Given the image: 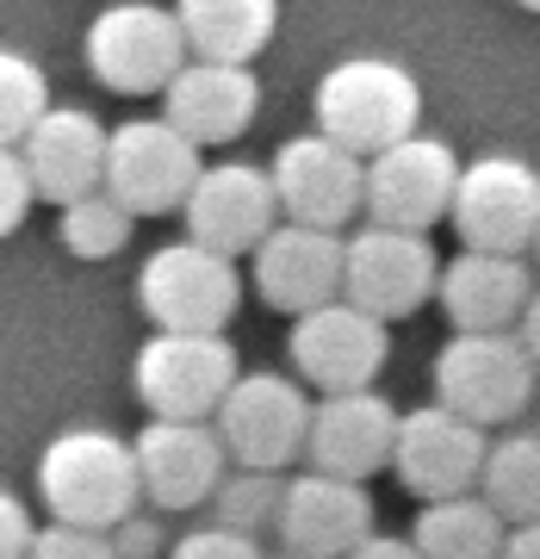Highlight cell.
<instances>
[{
  "label": "cell",
  "mask_w": 540,
  "mask_h": 559,
  "mask_svg": "<svg viewBox=\"0 0 540 559\" xmlns=\"http://www.w3.org/2000/svg\"><path fill=\"white\" fill-rule=\"evenodd\" d=\"M261 112V81L249 62H212L187 57L175 75L161 81V119L175 124L193 150L237 143Z\"/></svg>",
  "instance_id": "2e32d148"
},
{
  "label": "cell",
  "mask_w": 540,
  "mask_h": 559,
  "mask_svg": "<svg viewBox=\"0 0 540 559\" xmlns=\"http://www.w3.org/2000/svg\"><path fill=\"white\" fill-rule=\"evenodd\" d=\"M484 441H491V429H479V423L454 417L447 404H417V411H398V423H392V473H398L417 498H460V491H472V479H479V460H484Z\"/></svg>",
  "instance_id": "4fadbf2b"
},
{
  "label": "cell",
  "mask_w": 540,
  "mask_h": 559,
  "mask_svg": "<svg viewBox=\"0 0 540 559\" xmlns=\"http://www.w3.org/2000/svg\"><path fill=\"white\" fill-rule=\"evenodd\" d=\"M175 25L187 38V57L255 62L280 32V0H180Z\"/></svg>",
  "instance_id": "603a6c76"
},
{
  "label": "cell",
  "mask_w": 540,
  "mask_h": 559,
  "mask_svg": "<svg viewBox=\"0 0 540 559\" xmlns=\"http://www.w3.org/2000/svg\"><path fill=\"white\" fill-rule=\"evenodd\" d=\"M503 528H509V522H503L479 491H460V498L422 503L417 528H410V547H417V559H497Z\"/></svg>",
  "instance_id": "cb8c5ba5"
},
{
  "label": "cell",
  "mask_w": 540,
  "mask_h": 559,
  "mask_svg": "<svg viewBox=\"0 0 540 559\" xmlns=\"http://www.w3.org/2000/svg\"><path fill=\"white\" fill-rule=\"evenodd\" d=\"M454 175H460L454 143L410 131V138L385 143L373 156H360V212H367V224H392V230H422L429 237L447 218Z\"/></svg>",
  "instance_id": "277c9868"
},
{
  "label": "cell",
  "mask_w": 540,
  "mask_h": 559,
  "mask_svg": "<svg viewBox=\"0 0 540 559\" xmlns=\"http://www.w3.org/2000/svg\"><path fill=\"white\" fill-rule=\"evenodd\" d=\"M131 212H124L106 187H94V193H81V200L62 205V249L75 261H112L131 242Z\"/></svg>",
  "instance_id": "484cf974"
},
{
  "label": "cell",
  "mask_w": 540,
  "mask_h": 559,
  "mask_svg": "<svg viewBox=\"0 0 540 559\" xmlns=\"http://www.w3.org/2000/svg\"><path fill=\"white\" fill-rule=\"evenodd\" d=\"M180 218H187L193 242L237 261L280 224V205H274L267 168H255V162H200V175L180 200Z\"/></svg>",
  "instance_id": "9a60e30c"
},
{
  "label": "cell",
  "mask_w": 540,
  "mask_h": 559,
  "mask_svg": "<svg viewBox=\"0 0 540 559\" xmlns=\"http://www.w3.org/2000/svg\"><path fill=\"white\" fill-rule=\"evenodd\" d=\"M44 106H50V81L44 69L25 50H7L0 44V150H13L25 138V124L38 119Z\"/></svg>",
  "instance_id": "83f0119b"
},
{
  "label": "cell",
  "mask_w": 540,
  "mask_h": 559,
  "mask_svg": "<svg viewBox=\"0 0 540 559\" xmlns=\"http://www.w3.org/2000/svg\"><path fill=\"white\" fill-rule=\"evenodd\" d=\"M267 187L286 224H317V230H341L360 218V156L329 143L323 131L286 138L267 162Z\"/></svg>",
  "instance_id": "5bb4252c"
},
{
  "label": "cell",
  "mask_w": 540,
  "mask_h": 559,
  "mask_svg": "<svg viewBox=\"0 0 540 559\" xmlns=\"http://www.w3.org/2000/svg\"><path fill=\"white\" fill-rule=\"evenodd\" d=\"M274 535L286 554L311 559H341L360 535H373V498L360 479H336V473H299L280 479V503H274Z\"/></svg>",
  "instance_id": "ac0fdd59"
},
{
  "label": "cell",
  "mask_w": 540,
  "mask_h": 559,
  "mask_svg": "<svg viewBox=\"0 0 540 559\" xmlns=\"http://www.w3.org/2000/svg\"><path fill=\"white\" fill-rule=\"evenodd\" d=\"M472 491H479L503 522H540V436L509 429V436L484 441Z\"/></svg>",
  "instance_id": "d4e9b609"
},
{
  "label": "cell",
  "mask_w": 540,
  "mask_h": 559,
  "mask_svg": "<svg viewBox=\"0 0 540 559\" xmlns=\"http://www.w3.org/2000/svg\"><path fill=\"white\" fill-rule=\"evenodd\" d=\"M237 348L224 342V330H156L137 348L131 385L149 417H187L205 423L218 411V399L237 380Z\"/></svg>",
  "instance_id": "5b68a950"
},
{
  "label": "cell",
  "mask_w": 540,
  "mask_h": 559,
  "mask_svg": "<svg viewBox=\"0 0 540 559\" xmlns=\"http://www.w3.org/2000/svg\"><path fill=\"white\" fill-rule=\"evenodd\" d=\"M32 200L69 205L81 193L100 187V162H106V124L81 106H44L38 119L25 124V138L13 143Z\"/></svg>",
  "instance_id": "ffe728a7"
},
{
  "label": "cell",
  "mask_w": 540,
  "mask_h": 559,
  "mask_svg": "<svg viewBox=\"0 0 540 559\" xmlns=\"http://www.w3.org/2000/svg\"><path fill=\"white\" fill-rule=\"evenodd\" d=\"M535 399V348L516 330H454L435 355V404L454 417L503 429Z\"/></svg>",
  "instance_id": "3957f363"
},
{
  "label": "cell",
  "mask_w": 540,
  "mask_h": 559,
  "mask_svg": "<svg viewBox=\"0 0 540 559\" xmlns=\"http://www.w3.org/2000/svg\"><path fill=\"white\" fill-rule=\"evenodd\" d=\"M435 267L441 261L422 230L360 224L355 237H341V299L392 330L435 299Z\"/></svg>",
  "instance_id": "8992f818"
},
{
  "label": "cell",
  "mask_w": 540,
  "mask_h": 559,
  "mask_svg": "<svg viewBox=\"0 0 540 559\" xmlns=\"http://www.w3.org/2000/svg\"><path fill=\"white\" fill-rule=\"evenodd\" d=\"M292 373L311 392H360L385 367V323L348 299H323L292 318Z\"/></svg>",
  "instance_id": "7c38bea8"
},
{
  "label": "cell",
  "mask_w": 540,
  "mask_h": 559,
  "mask_svg": "<svg viewBox=\"0 0 540 559\" xmlns=\"http://www.w3.org/2000/svg\"><path fill=\"white\" fill-rule=\"evenodd\" d=\"M447 224L460 230L466 249H491V255H528L540 230V175L521 156H479L460 162L454 175V200Z\"/></svg>",
  "instance_id": "9c48e42d"
},
{
  "label": "cell",
  "mask_w": 540,
  "mask_h": 559,
  "mask_svg": "<svg viewBox=\"0 0 540 559\" xmlns=\"http://www.w3.org/2000/svg\"><path fill=\"white\" fill-rule=\"evenodd\" d=\"M81 57H87L94 81L112 87V94H161V81L187 62V38L175 25V7L119 0V7L94 13L87 38H81Z\"/></svg>",
  "instance_id": "30bf717a"
},
{
  "label": "cell",
  "mask_w": 540,
  "mask_h": 559,
  "mask_svg": "<svg viewBox=\"0 0 540 559\" xmlns=\"http://www.w3.org/2000/svg\"><path fill=\"white\" fill-rule=\"evenodd\" d=\"M32 510H25V498H13L7 485H0V559H25V547H32Z\"/></svg>",
  "instance_id": "d6a6232c"
},
{
  "label": "cell",
  "mask_w": 540,
  "mask_h": 559,
  "mask_svg": "<svg viewBox=\"0 0 540 559\" xmlns=\"http://www.w3.org/2000/svg\"><path fill=\"white\" fill-rule=\"evenodd\" d=\"M435 299L454 318V330H516V318L535 299V280L521 255L460 249L447 267H435Z\"/></svg>",
  "instance_id": "7402d4cb"
},
{
  "label": "cell",
  "mask_w": 540,
  "mask_h": 559,
  "mask_svg": "<svg viewBox=\"0 0 540 559\" xmlns=\"http://www.w3.org/2000/svg\"><path fill=\"white\" fill-rule=\"evenodd\" d=\"M497 559H540V522H509Z\"/></svg>",
  "instance_id": "e575fe53"
},
{
  "label": "cell",
  "mask_w": 540,
  "mask_h": 559,
  "mask_svg": "<svg viewBox=\"0 0 540 559\" xmlns=\"http://www.w3.org/2000/svg\"><path fill=\"white\" fill-rule=\"evenodd\" d=\"M137 305L156 330H224L242 305V274L230 255L180 237L143 261Z\"/></svg>",
  "instance_id": "52a82bcc"
},
{
  "label": "cell",
  "mask_w": 540,
  "mask_h": 559,
  "mask_svg": "<svg viewBox=\"0 0 540 559\" xmlns=\"http://www.w3.org/2000/svg\"><path fill=\"white\" fill-rule=\"evenodd\" d=\"M38 498L50 522H75V528H112L143 503L137 466H131V441L112 429H62L44 441L38 454Z\"/></svg>",
  "instance_id": "6da1fadb"
},
{
  "label": "cell",
  "mask_w": 540,
  "mask_h": 559,
  "mask_svg": "<svg viewBox=\"0 0 540 559\" xmlns=\"http://www.w3.org/2000/svg\"><path fill=\"white\" fill-rule=\"evenodd\" d=\"M392 423L398 411L360 385V392H317L311 411H304V448L299 454L317 466V473H336V479H373L392 460Z\"/></svg>",
  "instance_id": "e0dca14e"
},
{
  "label": "cell",
  "mask_w": 540,
  "mask_h": 559,
  "mask_svg": "<svg viewBox=\"0 0 540 559\" xmlns=\"http://www.w3.org/2000/svg\"><path fill=\"white\" fill-rule=\"evenodd\" d=\"M317 131L355 156H373L385 143L410 138L422 124V87L417 75L392 57H341L323 69L317 94Z\"/></svg>",
  "instance_id": "7a4b0ae2"
},
{
  "label": "cell",
  "mask_w": 540,
  "mask_h": 559,
  "mask_svg": "<svg viewBox=\"0 0 540 559\" xmlns=\"http://www.w3.org/2000/svg\"><path fill=\"white\" fill-rule=\"evenodd\" d=\"M32 180H25V168H20V156L13 150H0V237H13L25 218H32Z\"/></svg>",
  "instance_id": "4dcf8cb0"
},
{
  "label": "cell",
  "mask_w": 540,
  "mask_h": 559,
  "mask_svg": "<svg viewBox=\"0 0 540 559\" xmlns=\"http://www.w3.org/2000/svg\"><path fill=\"white\" fill-rule=\"evenodd\" d=\"M193 175H200V150L180 138L168 119H124L106 131L100 187L131 218H168V212H180Z\"/></svg>",
  "instance_id": "8fae6325"
},
{
  "label": "cell",
  "mask_w": 540,
  "mask_h": 559,
  "mask_svg": "<svg viewBox=\"0 0 540 559\" xmlns=\"http://www.w3.org/2000/svg\"><path fill=\"white\" fill-rule=\"evenodd\" d=\"M106 540H112V559H156L161 547H168L161 522L137 516V510H131L124 522H112V528H106Z\"/></svg>",
  "instance_id": "1f68e13d"
},
{
  "label": "cell",
  "mask_w": 540,
  "mask_h": 559,
  "mask_svg": "<svg viewBox=\"0 0 540 559\" xmlns=\"http://www.w3.org/2000/svg\"><path fill=\"white\" fill-rule=\"evenodd\" d=\"M516 7H521V13H535V7H540V0H516Z\"/></svg>",
  "instance_id": "d590c367"
},
{
  "label": "cell",
  "mask_w": 540,
  "mask_h": 559,
  "mask_svg": "<svg viewBox=\"0 0 540 559\" xmlns=\"http://www.w3.org/2000/svg\"><path fill=\"white\" fill-rule=\"evenodd\" d=\"M255 261V293L286 318H299L323 299H341V230L317 224H274L267 237L249 249Z\"/></svg>",
  "instance_id": "44dd1931"
},
{
  "label": "cell",
  "mask_w": 540,
  "mask_h": 559,
  "mask_svg": "<svg viewBox=\"0 0 540 559\" xmlns=\"http://www.w3.org/2000/svg\"><path fill=\"white\" fill-rule=\"evenodd\" d=\"M274 559H311V554H274Z\"/></svg>",
  "instance_id": "8d00e7d4"
},
{
  "label": "cell",
  "mask_w": 540,
  "mask_h": 559,
  "mask_svg": "<svg viewBox=\"0 0 540 559\" xmlns=\"http://www.w3.org/2000/svg\"><path fill=\"white\" fill-rule=\"evenodd\" d=\"M274 503H280V473H249V466H224V479L212 485V522L242 528V535H267L274 528Z\"/></svg>",
  "instance_id": "4316f807"
},
{
  "label": "cell",
  "mask_w": 540,
  "mask_h": 559,
  "mask_svg": "<svg viewBox=\"0 0 540 559\" xmlns=\"http://www.w3.org/2000/svg\"><path fill=\"white\" fill-rule=\"evenodd\" d=\"M304 411H311V399H304L299 380H286V373H237L205 423L218 429V448L230 466L280 473L304 448Z\"/></svg>",
  "instance_id": "ba28073f"
},
{
  "label": "cell",
  "mask_w": 540,
  "mask_h": 559,
  "mask_svg": "<svg viewBox=\"0 0 540 559\" xmlns=\"http://www.w3.org/2000/svg\"><path fill=\"white\" fill-rule=\"evenodd\" d=\"M341 559H417V547H410V540H398V535H380V528H373V535H360Z\"/></svg>",
  "instance_id": "836d02e7"
},
{
  "label": "cell",
  "mask_w": 540,
  "mask_h": 559,
  "mask_svg": "<svg viewBox=\"0 0 540 559\" xmlns=\"http://www.w3.org/2000/svg\"><path fill=\"white\" fill-rule=\"evenodd\" d=\"M25 559H112V540H106V528L44 522V528H32V547H25Z\"/></svg>",
  "instance_id": "f546056e"
},
{
  "label": "cell",
  "mask_w": 540,
  "mask_h": 559,
  "mask_svg": "<svg viewBox=\"0 0 540 559\" xmlns=\"http://www.w3.org/2000/svg\"><path fill=\"white\" fill-rule=\"evenodd\" d=\"M168 559H267V554H261V535L205 522V528H187L180 540H168Z\"/></svg>",
  "instance_id": "f1b7e54d"
},
{
  "label": "cell",
  "mask_w": 540,
  "mask_h": 559,
  "mask_svg": "<svg viewBox=\"0 0 540 559\" xmlns=\"http://www.w3.org/2000/svg\"><path fill=\"white\" fill-rule=\"evenodd\" d=\"M131 466H137V491L156 510H193L212 498V485L224 479V448L212 423L187 417H149L143 436L131 441Z\"/></svg>",
  "instance_id": "d6986e66"
}]
</instances>
